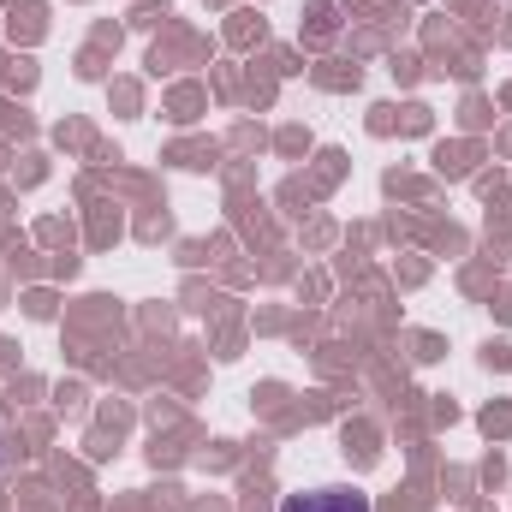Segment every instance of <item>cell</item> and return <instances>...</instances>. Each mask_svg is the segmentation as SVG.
Returning <instances> with one entry per match:
<instances>
[{"label":"cell","mask_w":512,"mask_h":512,"mask_svg":"<svg viewBox=\"0 0 512 512\" xmlns=\"http://www.w3.org/2000/svg\"><path fill=\"white\" fill-rule=\"evenodd\" d=\"M280 512H370V501L358 489H304V495H286Z\"/></svg>","instance_id":"1"}]
</instances>
